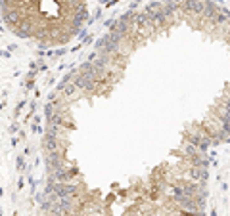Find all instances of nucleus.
<instances>
[{
	"mask_svg": "<svg viewBox=\"0 0 230 216\" xmlns=\"http://www.w3.org/2000/svg\"><path fill=\"white\" fill-rule=\"evenodd\" d=\"M86 0H4L8 25L23 37L61 42L84 19Z\"/></svg>",
	"mask_w": 230,
	"mask_h": 216,
	"instance_id": "1",
	"label": "nucleus"
}]
</instances>
